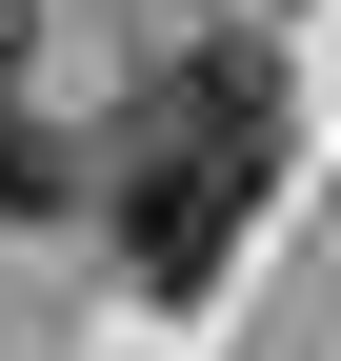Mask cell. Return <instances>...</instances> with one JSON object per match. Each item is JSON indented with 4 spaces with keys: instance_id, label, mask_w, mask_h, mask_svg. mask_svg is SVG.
I'll use <instances>...</instances> for the list:
<instances>
[{
    "instance_id": "7a4b0ae2",
    "label": "cell",
    "mask_w": 341,
    "mask_h": 361,
    "mask_svg": "<svg viewBox=\"0 0 341 361\" xmlns=\"http://www.w3.org/2000/svg\"><path fill=\"white\" fill-rule=\"evenodd\" d=\"M40 201H80V161H61V141H40V121H20V101H0V221H40Z\"/></svg>"
},
{
    "instance_id": "6da1fadb",
    "label": "cell",
    "mask_w": 341,
    "mask_h": 361,
    "mask_svg": "<svg viewBox=\"0 0 341 361\" xmlns=\"http://www.w3.org/2000/svg\"><path fill=\"white\" fill-rule=\"evenodd\" d=\"M261 180H281V40H181L141 80V141H120V261H141V301L221 281Z\"/></svg>"
}]
</instances>
